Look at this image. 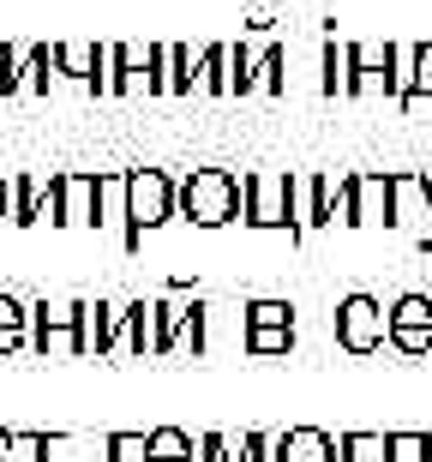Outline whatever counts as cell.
Masks as SVG:
<instances>
[{"mask_svg": "<svg viewBox=\"0 0 432 462\" xmlns=\"http://www.w3.org/2000/svg\"><path fill=\"white\" fill-rule=\"evenodd\" d=\"M169 217H180V180L162 169H126V199H121V223H126V253H139L144 235L162 228Z\"/></svg>", "mask_w": 432, "mask_h": 462, "instance_id": "6da1fadb", "label": "cell"}, {"mask_svg": "<svg viewBox=\"0 0 432 462\" xmlns=\"http://www.w3.org/2000/svg\"><path fill=\"white\" fill-rule=\"evenodd\" d=\"M180 217L192 228H223L246 217V180L228 169H192L180 174Z\"/></svg>", "mask_w": 432, "mask_h": 462, "instance_id": "7a4b0ae2", "label": "cell"}, {"mask_svg": "<svg viewBox=\"0 0 432 462\" xmlns=\"http://www.w3.org/2000/svg\"><path fill=\"white\" fill-rule=\"evenodd\" d=\"M31 348L42 360L90 355V300H67V307L36 300V307H31Z\"/></svg>", "mask_w": 432, "mask_h": 462, "instance_id": "3957f363", "label": "cell"}, {"mask_svg": "<svg viewBox=\"0 0 432 462\" xmlns=\"http://www.w3.org/2000/svg\"><path fill=\"white\" fill-rule=\"evenodd\" d=\"M246 223L253 228H282L289 240H300V192H294V174L282 169H259L246 174Z\"/></svg>", "mask_w": 432, "mask_h": 462, "instance_id": "277c9868", "label": "cell"}, {"mask_svg": "<svg viewBox=\"0 0 432 462\" xmlns=\"http://www.w3.org/2000/svg\"><path fill=\"white\" fill-rule=\"evenodd\" d=\"M108 199V174H49V223L97 228Z\"/></svg>", "mask_w": 432, "mask_h": 462, "instance_id": "5b68a950", "label": "cell"}, {"mask_svg": "<svg viewBox=\"0 0 432 462\" xmlns=\"http://www.w3.org/2000/svg\"><path fill=\"white\" fill-rule=\"evenodd\" d=\"M391 343V307H379L372 294H343L336 300V348L343 355H379Z\"/></svg>", "mask_w": 432, "mask_h": 462, "instance_id": "8992f818", "label": "cell"}, {"mask_svg": "<svg viewBox=\"0 0 432 462\" xmlns=\"http://www.w3.org/2000/svg\"><path fill=\"white\" fill-rule=\"evenodd\" d=\"M336 223L391 228V174H343L336 180Z\"/></svg>", "mask_w": 432, "mask_h": 462, "instance_id": "52a82bcc", "label": "cell"}, {"mask_svg": "<svg viewBox=\"0 0 432 462\" xmlns=\"http://www.w3.org/2000/svg\"><path fill=\"white\" fill-rule=\"evenodd\" d=\"M391 228H409L420 253H432V180L415 169L391 174Z\"/></svg>", "mask_w": 432, "mask_h": 462, "instance_id": "ba28073f", "label": "cell"}, {"mask_svg": "<svg viewBox=\"0 0 432 462\" xmlns=\"http://www.w3.org/2000/svg\"><path fill=\"white\" fill-rule=\"evenodd\" d=\"M391 348L397 355H432V294H397L391 300Z\"/></svg>", "mask_w": 432, "mask_h": 462, "instance_id": "9c48e42d", "label": "cell"}, {"mask_svg": "<svg viewBox=\"0 0 432 462\" xmlns=\"http://www.w3.org/2000/svg\"><path fill=\"white\" fill-rule=\"evenodd\" d=\"M277 462H343V439L325 427H289L277 439Z\"/></svg>", "mask_w": 432, "mask_h": 462, "instance_id": "30bf717a", "label": "cell"}, {"mask_svg": "<svg viewBox=\"0 0 432 462\" xmlns=\"http://www.w3.org/2000/svg\"><path fill=\"white\" fill-rule=\"evenodd\" d=\"M294 192H300V228L336 223V187L325 174H294Z\"/></svg>", "mask_w": 432, "mask_h": 462, "instance_id": "8fae6325", "label": "cell"}, {"mask_svg": "<svg viewBox=\"0 0 432 462\" xmlns=\"http://www.w3.org/2000/svg\"><path fill=\"white\" fill-rule=\"evenodd\" d=\"M49 217V180H36V174H13V223L31 228Z\"/></svg>", "mask_w": 432, "mask_h": 462, "instance_id": "7c38bea8", "label": "cell"}, {"mask_svg": "<svg viewBox=\"0 0 432 462\" xmlns=\"http://www.w3.org/2000/svg\"><path fill=\"white\" fill-rule=\"evenodd\" d=\"M24 343H31V307L0 294V355H18Z\"/></svg>", "mask_w": 432, "mask_h": 462, "instance_id": "4fadbf2b", "label": "cell"}, {"mask_svg": "<svg viewBox=\"0 0 432 462\" xmlns=\"http://www.w3.org/2000/svg\"><path fill=\"white\" fill-rule=\"evenodd\" d=\"M126 348L133 355H156V300H133L126 307Z\"/></svg>", "mask_w": 432, "mask_h": 462, "instance_id": "5bb4252c", "label": "cell"}, {"mask_svg": "<svg viewBox=\"0 0 432 462\" xmlns=\"http://www.w3.org/2000/svg\"><path fill=\"white\" fill-rule=\"evenodd\" d=\"M198 90L205 97H234V79H228V42H210L205 60H198Z\"/></svg>", "mask_w": 432, "mask_h": 462, "instance_id": "9a60e30c", "label": "cell"}, {"mask_svg": "<svg viewBox=\"0 0 432 462\" xmlns=\"http://www.w3.org/2000/svg\"><path fill=\"white\" fill-rule=\"evenodd\" d=\"M151 462H198V439L180 427H156L151 432Z\"/></svg>", "mask_w": 432, "mask_h": 462, "instance_id": "2e32d148", "label": "cell"}, {"mask_svg": "<svg viewBox=\"0 0 432 462\" xmlns=\"http://www.w3.org/2000/svg\"><path fill=\"white\" fill-rule=\"evenodd\" d=\"M282 67H289V49L282 42H264V54H259V67H253V90H271V97H282Z\"/></svg>", "mask_w": 432, "mask_h": 462, "instance_id": "e0dca14e", "label": "cell"}, {"mask_svg": "<svg viewBox=\"0 0 432 462\" xmlns=\"http://www.w3.org/2000/svg\"><path fill=\"white\" fill-rule=\"evenodd\" d=\"M343 462H391V432H343Z\"/></svg>", "mask_w": 432, "mask_h": 462, "instance_id": "ac0fdd59", "label": "cell"}, {"mask_svg": "<svg viewBox=\"0 0 432 462\" xmlns=\"http://www.w3.org/2000/svg\"><path fill=\"white\" fill-rule=\"evenodd\" d=\"M246 330H294L289 300H246Z\"/></svg>", "mask_w": 432, "mask_h": 462, "instance_id": "d6986e66", "label": "cell"}, {"mask_svg": "<svg viewBox=\"0 0 432 462\" xmlns=\"http://www.w3.org/2000/svg\"><path fill=\"white\" fill-rule=\"evenodd\" d=\"M24 67H31V49L0 42V97H18L24 90Z\"/></svg>", "mask_w": 432, "mask_h": 462, "instance_id": "ffe728a7", "label": "cell"}, {"mask_svg": "<svg viewBox=\"0 0 432 462\" xmlns=\"http://www.w3.org/2000/svg\"><path fill=\"white\" fill-rule=\"evenodd\" d=\"M259 54L253 42H228V79H234V97H253V67H259Z\"/></svg>", "mask_w": 432, "mask_h": 462, "instance_id": "44dd1931", "label": "cell"}, {"mask_svg": "<svg viewBox=\"0 0 432 462\" xmlns=\"http://www.w3.org/2000/svg\"><path fill=\"white\" fill-rule=\"evenodd\" d=\"M108 462H151V432H108Z\"/></svg>", "mask_w": 432, "mask_h": 462, "instance_id": "7402d4cb", "label": "cell"}, {"mask_svg": "<svg viewBox=\"0 0 432 462\" xmlns=\"http://www.w3.org/2000/svg\"><path fill=\"white\" fill-rule=\"evenodd\" d=\"M325 97H348V42H325Z\"/></svg>", "mask_w": 432, "mask_h": 462, "instance_id": "603a6c76", "label": "cell"}, {"mask_svg": "<svg viewBox=\"0 0 432 462\" xmlns=\"http://www.w3.org/2000/svg\"><path fill=\"white\" fill-rule=\"evenodd\" d=\"M54 72H60V67H54V42H31V67H24V90H36V97H42Z\"/></svg>", "mask_w": 432, "mask_h": 462, "instance_id": "cb8c5ba5", "label": "cell"}, {"mask_svg": "<svg viewBox=\"0 0 432 462\" xmlns=\"http://www.w3.org/2000/svg\"><path fill=\"white\" fill-rule=\"evenodd\" d=\"M432 97V42H415V72H409V103L402 108H415Z\"/></svg>", "mask_w": 432, "mask_h": 462, "instance_id": "d4e9b609", "label": "cell"}, {"mask_svg": "<svg viewBox=\"0 0 432 462\" xmlns=\"http://www.w3.org/2000/svg\"><path fill=\"white\" fill-rule=\"evenodd\" d=\"M391 462H432V432H391Z\"/></svg>", "mask_w": 432, "mask_h": 462, "instance_id": "484cf974", "label": "cell"}, {"mask_svg": "<svg viewBox=\"0 0 432 462\" xmlns=\"http://www.w3.org/2000/svg\"><path fill=\"white\" fill-rule=\"evenodd\" d=\"M246 355H294V330H246Z\"/></svg>", "mask_w": 432, "mask_h": 462, "instance_id": "4316f807", "label": "cell"}, {"mask_svg": "<svg viewBox=\"0 0 432 462\" xmlns=\"http://www.w3.org/2000/svg\"><path fill=\"white\" fill-rule=\"evenodd\" d=\"M198 462H246V457H234V445H228L223 432H205L198 439Z\"/></svg>", "mask_w": 432, "mask_h": 462, "instance_id": "83f0119b", "label": "cell"}, {"mask_svg": "<svg viewBox=\"0 0 432 462\" xmlns=\"http://www.w3.org/2000/svg\"><path fill=\"white\" fill-rule=\"evenodd\" d=\"M241 457H246V462H277V439H264V432H246V439H241Z\"/></svg>", "mask_w": 432, "mask_h": 462, "instance_id": "f1b7e54d", "label": "cell"}, {"mask_svg": "<svg viewBox=\"0 0 432 462\" xmlns=\"http://www.w3.org/2000/svg\"><path fill=\"white\" fill-rule=\"evenodd\" d=\"M0 462H18V432L0 427Z\"/></svg>", "mask_w": 432, "mask_h": 462, "instance_id": "f546056e", "label": "cell"}, {"mask_svg": "<svg viewBox=\"0 0 432 462\" xmlns=\"http://www.w3.org/2000/svg\"><path fill=\"white\" fill-rule=\"evenodd\" d=\"M0 217L13 223V180H0Z\"/></svg>", "mask_w": 432, "mask_h": 462, "instance_id": "4dcf8cb0", "label": "cell"}]
</instances>
